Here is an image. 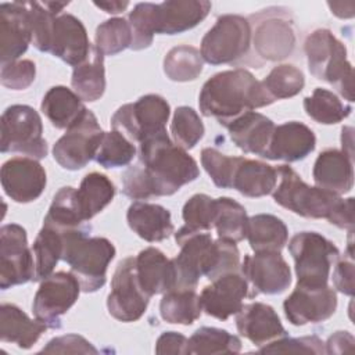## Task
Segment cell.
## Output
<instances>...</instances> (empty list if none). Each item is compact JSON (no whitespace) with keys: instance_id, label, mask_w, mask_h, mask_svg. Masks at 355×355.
<instances>
[{"instance_id":"cell-1","label":"cell","mask_w":355,"mask_h":355,"mask_svg":"<svg viewBox=\"0 0 355 355\" xmlns=\"http://www.w3.org/2000/svg\"><path fill=\"white\" fill-rule=\"evenodd\" d=\"M175 241L180 247L179 254L172 259L176 276L175 288L196 290L202 276L214 280L240 268L236 243L214 240L208 232H190L183 226L175 233Z\"/></svg>"},{"instance_id":"cell-2","label":"cell","mask_w":355,"mask_h":355,"mask_svg":"<svg viewBox=\"0 0 355 355\" xmlns=\"http://www.w3.org/2000/svg\"><path fill=\"white\" fill-rule=\"evenodd\" d=\"M272 103L275 100L268 94L261 80L244 68L215 73L202 85L198 96L201 114L215 118L223 126L244 112Z\"/></svg>"},{"instance_id":"cell-3","label":"cell","mask_w":355,"mask_h":355,"mask_svg":"<svg viewBox=\"0 0 355 355\" xmlns=\"http://www.w3.org/2000/svg\"><path fill=\"white\" fill-rule=\"evenodd\" d=\"M137 155L151 197L172 196L200 176L196 159L172 141L166 132L139 143Z\"/></svg>"},{"instance_id":"cell-4","label":"cell","mask_w":355,"mask_h":355,"mask_svg":"<svg viewBox=\"0 0 355 355\" xmlns=\"http://www.w3.org/2000/svg\"><path fill=\"white\" fill-rule=\"evenodd\" d=\"M90 226L64 232L61 259L71 268L83 293H94L105 284L107 269L115 257L114 244L105 237H90Z\"/></svg>"},{"instance_id":"cell-5","label":"cell","mask_w":355,"mask_h":355,"mask_svg":"<svg viewBox=\"0 0 355 355\" xmlns=\"http://www.w3.org/2000/svg\"><path fill=\"white\" fill-rule=\"evenodd\" d=\"M304 51L309 72L327 82L349 103L354 101V69L347 49L329 29H316L306 36Z\"/></svg>"},{"instance_id":"cell-6","label":"cell","mask_w":355,"mask_h":355,"mask_svg":"<svg viewBox=\"0 0 355 355\" xmlns=\"http://www.w3.org/2000/svg\"><path fill=\"white\" fill-rule=\"evenodd\" d=\"M277 171V184L272 197L280 207L312 219H329L341 197L318 186L306 184L301 176L288 165H280Z\"/></svg>"},{"instance_id":"cell-7","label":"cell","mask_w":355,"mask_h":355,"mask_svg":"<svg viewBox=\"0 0 355 355\" xmlns=\"http://www.w3.org/2000/svg\"><path fill=\"white\" fill-rule=\"evenodd\" d=\"M288 252L294 259L297 284L326 286L330 268L340 258L337 245L316 232H300L288 243Z\"/></svg>"},{"instance_id":"cell-8","label":"cell","mask_w":355,"mask_h":355,"mask_svg":"<svg viewBox=\"0 0 355 355\" xmlns=\"http://www.w3.org/2000/svg\"><path fill=\"white\" fill-rule=\"evenodd\" d=\"M1 153H19L35 159L47 155L42 118L35 108L14 104L1 114Z\"/></svg>"},{"instance_id":"cell-9","label":"cell","mask_w":355,"mask_h":355,"mask_svg":"<svg viewBox=\"0 0 355 355\" xmlns=\"http://www.w3.org/2000/svg\"><path fill=\"white\" fill-rule=\"evenodd\" d=\"M169 115L171 107L162 96L146 94L119 107L111 116V126L132 143H141L147 137L166 132Z\"/></svg>"},{"instance_id":"cell-10","label":"cell","mask_w":355,"mask_h":355,"mask_svg":"<svg viewBox=\"0 0 355 355\" xmlns=\"http://www.w3.org/2000/svg\"><path fill=\"white\" fill-rule=\"evenodd\" d=\"M251 44V24L237 14L218 17L214 26L204 35L200 53L211 65L229 64L247 54Z\"/></svg>"},{"instance_id":"cell-11","label":"cell","mask_w":355,"mask_h":355,"mask_svg":"<svg viewBox=\"0 0 355 355\" xmlns=\"http://www.w3.org/2000/svg\"><path fill=\"white\" fill-rule=\"evenodd\" d=\"M103 136L104 132L96 115L90 110H86L83 115L55 141L53 157L64 169H82L94 159Z\"/></svg>"},{"instance_id":"cell-12","label":"cell","mask_w":355,"mask_h":355,"mask_svg":"<svg viewBox=\"0 0 355 355\" xmlns=\"http://www.w3.org/2000/svg\"><path fill=\"white\" fill-rule=\"evenodd\" d=\"M35 279V258L28 245L26 230L18 223L0 229V287L7 290Z\"/></svg>"},{"instance_id":"cell-13","label":"cell","mask_w":355,"mask_h":355,"mask_svg":"<svg viewBox=\"0 0 355 355\" xmlns=\"http://www.w3.org/2000/svg\"><path fill=\"white\" fill-rule=\"evenodd\" d=\"M80 291V284L71 272L51 273L42 280L33 297L32 312L49 329H60L61 316L76 302Z\"/></svg>"},{"instance_id":"cell-14","label":"cell","mask_w":355,"mask_h":355,"mask_svg":"<svg viewBox=\"0 0 355 355\" xmlns=\"http://www.w3.org/2000/svg\"><path fill=\"white\" fill-rule=\"evenodd\" d=\"M150 302L136 277L135 257H126L116 265L107 297L108 313L123 323L139 320Z\"/></svg>"},{"instance_id":"cell-15","label":"cell","mask_w":355,"mask_h":355,"mask_svg":"<svg viewBox=\"0 0 355 355\" xmlns=\"http://www.w3.org/2000/svg\"><path fill=\"white\" fill-rule=\"evenodd\" d=\"M241 273L251 284V298L258 294H282L291 283V270L286 259L277 251H262L245 255L241 262Z\"/></svg>"},{"instance_id":"cell-16","label":"cell","mask_w":355,"mask_h":355,"mask_svg":"<svg viewBox=\"0 0 355 355\" xmlns=\"http://www.w3.org/2000/svg\"><path fill=\"white\" fill-rule=\"evenodd\" d=\"M283 309L287 320L294 326L320 323L334 315L337 295L327 284L319 287L297 284L294 291L284 300Z\"/></svg>"},{"instance_id":"cell-17","label":"cell","mask_w":355,"mask_h":355,"mask_svg":"<svg viewBox=\"0 0 355 355\" xmlns=\"http://www.w3.org/2000/svg\"><path fill=\"white\" fill-rule=\"evenodd\" d=\"M247 297L251 298L250 284L243 273L236 270L211 280V284L202 288L200 302L208 316L226 320L241 309Z\"/></svg>"},{"instance_id":"cell-18","label":"cell","mask_w":355,"mask_h":355,"mask_svg":"<svg viewBox=\"0 0 355 355\" xmlns=\"http://www.w3.org/2000/svg\"><path fill=\"white\" fill-rule=\"evenodd\" d=\"M263 11L257 17L259 19L254 26V32L251 31L254 49L265 60H283L293 51L295 44L293 21L287 14L269 12V8Z\"/></svg>"},{"instance_id":"cell-19","label":"cell","mask_w":355,"mask_h":355,"mask_svg":"<svg viewBox=\"0 0 355 355\" xmlns=\"http://www.w3.org/2000/svg\"><path fill=\"white\" fill-rule=\"evenodd\" d=\"M1 187L15 202L26 204L37 200L46 187V171L31 157H14L0 171Z\"/></svg>"},{"instance_id":"cell-20","label":"cell","mask_w":355,"mask_h":355,"mask_svg":"<svg viewBox=\"0 0 355 355\" xmlns=\"http://www.w3.org/2000/svg\"><path fill=\"white\" fill-rule=\"evenodd\" d=\"M32 43V24L26 1L0 4L1 64L17 61Z\"/></svg>"},{"instance_id":"cell-21","label":"cell","mask_w":355,"mask_h":355,"mask_svg":"<svg viewBox=\"0 0 355 355\" xmlns=\"http://www.w3.org/2000/svg\"><path fill=\"white\" fill-rule=\"evenodd\" d=\"M90 49L92 44L82 21L68 12L60 14L53 25L47 53L75 68L87 58Z\"/></svg>"},{"instance_id":"cell-22","label":"cell","mask_w":355,"mask_h":355,"mask_svg":"<svg viewBox=\"0 0 355 355\" xmlns=\"http://www.w3.org/2000/svg\"><path fill=\"white\" fill-rule=\"evenodd\" d=\"M236 326L240 336L257 347L287 336L276 311L263 302L243 305L236 313Z\"/></svg>"},{"instance_id":"cell-23","label":"cell","mask_w":355,"mask_h":355,"mask_svg":"<svg viewBox=\"0 0 355 355\" xmlns=\"http://www.w3.org/2000/svg\"><path fill=\"white\" fill-rule=\"evenodd\" d=\"M211 7L205 0H168L155 4V33L178 35L193 29L208 15Z\"/></svg>"},{"instance_id":"cell-24","label":"cell","mask_w":355,"mask_h":355,"mask_svg":"<svg viewBox=\"0 0 355 355\" xmlns=\"http://www.w3.org/2000/svg\"><path fill=\"white\" fill-rule=\"evenodd\" d=\"M316 147V137L302 122L290 121L275 128L266 153L268 159L297 162L306 158Z\"/></svg>"},{"instance_id":"cell-25","label":"cell","mask_w":355,"mask_h":355,"mask_svg":"<svg viewBox=\"0 0 355 355\" xmlns=\"http://www.w3.org/2000/svg\"><path fill=\"white\" fill-rule=\"evenodd\" d=\"M135 270L140 288L150 298L175 288L176 276L172 259L155 247H147L135 257Z\"/></svg>"},{"instance_id":"cell-26","label":"cell","mask_w":355,"mask_h":355,"mask_svg":"<svg viewBox=\"0 0 355 355\" xmlns=\"http://www.w3.org/2000/svg\"><path fill=\"white\" fill-rule=\"evenodd\" d=\"M232 141L244 153L266 157L276 125L268 116L248 111L225 126Z\"/></svg>"},{"instance_id":"cell-27","label":"cell","mask_w":355,"mask_h":355,"mask_svg":"<svg viewBox=\"0 0 355 355\" xmlns=\"http://www.w3.org/2000/svg\"><path fill=\"white\" fill-rule=\"evenodd\" d=\"M312 176L318 187L338 196L345 194L354 186V159L341 150L327 148L318 155Z\"/></svg>"},{"instance_id":"cell-28","label":"cell","mask_w":355,"mask_h":355,"mask_svg":"<svg viewBox=\"0 0 355 355\" xmlns=\"http://www.w3.org/2000/svg\"><path fill=\"white\" fill-rule=\"evenodd\" d=\"M126 220L129 227L148 243L162 241L175 230L171 212L159 204L135 201L128 208Z\"/></svg>"},{"instance_id":"cell-29","label":"cell","mask_w":355,"mask_h":355,"mask_svg":"<svg viewBox=\"0 0 355 355\" xmlns=\"http://www.w3.org/2000/svg\"><path fill=\"white\" fill-rule=\"evenodd\" d=\"M47 329L44 322L36 318L31 319L19 306L8 302L1 305L0 338L3 343H12L22 349H29Z\"/></svg>"},{"instance_id":"cell-30","label":"cell","mask_w":355,"mask_h":355,"mask_svg":"<svg viewBox=\"0 0 355 355\" xmlns=\"http://www.w3.org/2000/svg\"><path fill=\"white\" fill-rule=\"evenodd\" d=\"M276 184V168L262 161L239 157V162L233 173L232 189L237 190L244 197L258 198L272 194Z\"/></svg>"},{"instance_id":"cell-31","label":"cell","mask_w":355,"mask_h":355,"mask_svg":"<svg viewBox=\"0 0 355 355\" xmlns=\"http://www.w3.org/2000/svg\"><path fill=\"white\" fill-rule=\"evenodd\" d=\"M83 100L67 86H53L43 96L40 108L57 129H68L87 110Z\"/></svg>"},{"instance_id":"cell-32","label":"cell","mask_w":355,"mask_h":355,"mask_svg":"<svg viewBox=\"0 0 355 355\" xmlns=\"http://www.w3.org/2000/svg\"><path fill=\"white\" fill-rule=\"evenodd\" d=\"M71 86L83 101H96L104 94V54L94 44H92L87 58L73 68Z\"/></svg>"},{"instance_id":"cell-33","label":"cell","mask_w":355,"mask_h":355,"mask_svg":"<svg viewBox=\"0 0 355 355\" xmlns=\"http://www.w3.org/2000/svg\"><path fill=\"white\" fill-rule=\"evenodd\" d=\"M245 239L255 252H280L288 240L286 223L270 214H257L248 218Z\"/></svg>"},{"instance_id":"cell-34","label":"cell","mask_w":355,"mask_h":355,"mask_svg":"<svg viewBox=\"0 0 355 355\" xmlns=\"http://www.w3.org/2000/svg\"><path fill=\"white\" fill-rule=\"evenodd\" d=\"M200 295L194 288H173L166 291L159 302L161 318L172 324H193L201 316Z\"/></svg>"},{"instance_id":"cell-35","label":"cell","mask_w":355,"mask_h":355,"mask_svg":"<svg viewBox=\"0 0 355 355\" xmlns=\"http://www.w3.org/2000/svg\"><path fill=\"white\" fill-rule=\"evenodd\" d=\"M115 196V186L108 179V176L92 172L87 173L82 182L79 189H76V198L83 215V219L87 222L100 214Z\"/></svg>"},{"instance_id":"cell-36","label":"cell","mask_w":355,"mask_h":355,"mask_svg":"<svg viewBox=\"0 0 355 355\" xmlns=\"http://www.w3.org/2000/svg\"><path fill=\"white\" fill-rule=\"evenodd\" d=\"M85 222L76 198V189L71 186L61 187L53 197L43 225L64 233L83 227Z\"/></svg>"},{"instance_id":"cell-37","label":"cell","mask_w":355,"mask_h":355,"mask_svg":"<svg viewBox=\"0 0 355 355\" xmlns=\"http://www.w3.org/2000/svg\"><path fill=\"white\" fill-rule=\"evenodd\" d=\"M216 200V212L214 229L218 239L239 243L245 239L248 216L245 208L230 197H219Z\"/></svg>"},{"instance_id":"cell-38","label":"cell","mask_w":355,"mask_h":355,"mask_svg":"<svg viewBox=\"0 0 355 355\" xmlns=\"http://www.w3.org/2000/svg\"><path fill=\"white\" fill-rule=\"evenodd\" d=\"M32 252L35 258V279L33 282H42L50 276L57 266L62 255V234L49 226H44L37 233Z\"/></svg>"},{"instance_id":"cell-39","label":"cell","mask_w":355,"mask_h":355,"mask_svg":"<svg viewBox=\"0 0 355 355\" xmlns=\"http://www.w3.org/2000/svg\"><path fill=\"white\" fill-rule=\"evenodd\" d=\"M304 110L315 122L334 125L345 119L351 114L352 107L343 103L336 93L323 87H316L312 96L304 98Z\"/></svg>"},{"instance_id":"cell-40","label":"cell","mask_w":355,"mask_h":355,"mask_svg":"<svg viewBox=\"0 0 355 355\" xmlns=\"http://www.w3.org/2000/svg\"><path fill=\"white\" fill-rule=\"evenodd\" d=\"M202 55L193 46H176L164 58V72L173 82L196 80L202 72Z\"/></svg>"},{"instance_id":"cell-41","label":"cell","mask_w":355,"mask_h":355,"mask_svg":"<svg viewBox=\"0 0 355 355\" xmlns=\"http://www.w3.org/2000/svg\"><path fill=\"white\" fill-rule=\"evenodd\" d=\"M241 341L225 329L202 326L189 338L187 354H239Z\"/></svg>"},{"instance_id":"cell-42","label":"cell","mask_w":355,"mask_h":355,"mask_svg":"<svg viewBox=\"0 0 355 355\" xmlns=\"http://www.w3.org/2000/svg\"><path fill=\"white\" fill-rule=\"evenodd\" d=\"M135 144L116 130L104 132L100 147L96 153V162L103 168H121L129 165L136 157Z\"/></svg>"},{"instance_id":"cell-43","label":"cell","mask_w":355,"mask_h":355,"mask_svg":"<svg viewBox=\"0 0 355 355\" xmlns=\"http://www.w3.org/2000/svg\"><path fill=\"white\" fill-rule=\"evenodd\" d=\"M261 83L268 94L276 101L297 96L305 86V78L302 71L297 67L282 64L275 67Z\"/></svg>"},{"instance_id":"cell-44","label":"cell","mask_w":355,"mask_h":355,"mask_svg":"<svg viewBox=\"0 0 355 355\" xmlns=\"http://www.w3.org/2000/svg\"><path fill=\"white\" fill-rule=\"evenodd\" d=\"M94 46L104 55H115L132 46V29L126 19L115 17L101 22L94 33Z\"/></svg>"},{"instance_id":"cell-45","label":"cell","mask_w":355,"mask_h":355,"mask_svg":"<svg viewBox=\"0 0 355 355\" xmlns=\"http://www.w3.org/2000/svg\"><path fill=\"white\" fill-rule=\"evenodd\" d=\"M205 132L204 123L200 115L187 105L178 107L173 112V119L171 122V133L173 141L184 148L190 150L202 139Z\"/></svg>"},{"instance_id":"cell-46","label":"cell","mask_w":355,"mask_h":355,"mask_svg":"<svg viewBox=\"0 0 355 355\" xmlns=\"http://www.w3.org/2000/svg\"><path fill=\"white\" fill-rule=\"evenodd\" d=\"M216 200L208 194L191 196L182 209L184 229L190 232H209L214 227Z\"/></svg>"},{"instance_id":"cell-47","label":"cell","mask_w":355,"mask_h":355,"mask_svg":"<svg viewBox=\"0 0 355 355\" xmlns=\"http://www.w3.org/2000/svg\"><path fill=\"white\" fill-rule=\"evenodd\" d=\"M154 10L155 3H139L130 11L128 22L132 29V50H144L151 46L155 35Z\"/></svg>"},{"instance_id":"cell-48","label":"cell","mask_w":355,"mask_h":355,"mask_svg":"<svg viewBox=\"0 0 355 355\" xmlns=\"http://www.w3.org/2000/svg\"><path fill=\"white\" fill-rule=\"evenodd\" d=\"M239 157H229L216 148L207 147L201 151V165L209 175L214 184L219 189H232L233 173L237 166Z\"/></svg>"},{"instance_id":"cell-49","label":"cell","mask_w":355,"mask_h":355,"mask_svg":"<svg viewBox=\"0 0 355 355\" xmlns=\"http://www.w3.org/2000/svg\"><path fill=\"white\" fill-rule=\"evenodd\" d=\"M259 352H294V354H324V343L318 336L282 337L273 340L258 349Z\"/></svg>"},{"instance_id":"cell-50","label":"cell","mask_w":355,"mask_h":355,"mask_svg":"<svg viewBox=\"0 0 355 355\" xmlns=\"http://www.w3.org/2000/svg\"><path fill=\"white\" fill-rule=\"evenodd\" d=\"M36 76V65L31 60H17L12 62L1 64L0 80L1 85L11 90H25Z\"/></svg>"},{"instance_id":"cell-51","label":"cell","mask_w":355,"mask_h":355,"mask_svg":"<svg viewBox=\"0 0 355 355\" xmlns=\"http://www.w3.org/2000/svg\"><path fill=\"white\" fill-rule=\"evenodd\" d=\"M40 352L47 354H98V349L79 334H65L50 340Z\"/></svg>"},{"instance_id":"cell-52","label":"cell","mask_w":355,"mask_h":355,"mask_svg":"<svg viewBox=\"0 0 355 355\" xmlns=\"http://www.w3.org/2000/svg\"><path fill=\"white\" fill-rule=\"evenodd\" d=\"M354 255L345 254L344 258L336 261L333 270V284L337 291L352 295L354 294Z\"/></svg>"},{"instance_id":"cell-53","label":"cell","mask_w":355,"mask_h":355,"mask_svg":"<svg viewBox=\"0 0 355 355\" xmlns=\"http://www.w3.org/2000/svg\"><path fill=\"white\" fill-rule=\"evenodd\" d=\"M187 351H189V338L178 331H164L155 343L157 354H183V355H186Z\"/></svg>"},{"instance_id":"cell-54","label":"cell","mask_w":355,"mask_h":355,"mask_svg":"<svg viewBox=\"0 0 355 355\" xmlns=\"http://www.w3.org/2000/svg\"><path fill=\"white\" fill-rule=\"evenodd\" d=\"M327 220L340 229L352 230L354 229V197L341 198V201L334 208V211L331 212Z\"/></svg>"},{"instance_id":"cell-55","label":"cell","mask_w":355,"mask_h":355,"mask_svg":"<svg viewBox=\"0 0 355 355\" xmlns=\"http://www.w3.org/2000/svg\"><path fill=\"white\" fill-rule=\"evenodd\" d=\"M354 336L349 331H336L329 337V340L324 344V351L327 354H343L352 351L354 347Z\"/></svg>"},{"instance_id":"cell-56","label":"cell","mask_w":355,"mask_h":355,"mask_svg":"<svg viewBox=\"0 0 355 355\" xmlns=\"http://www.w3.org/2000/svg\"><path fill=\"white\" fill-rule=\"evenodd\" d=\"M352 128L351 126H344L341 130V146H343V153L354 159V146H352Z\"/></svg>"},{"instance_id":"cell-57","label":"cell","mask_w":355,"mask_h":355,"mask_svg":"<svg viewBox=\"0 0 355 355\" xmlns=\"http://www.w3.org/2000/svg\"><path fill=\"white\" fill-rule=\"evenodd\" d=\"M93 4L108 14H119L129 6L128 1H94Z\"/></svg>"}]
</instances>
